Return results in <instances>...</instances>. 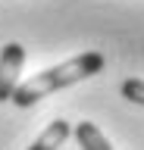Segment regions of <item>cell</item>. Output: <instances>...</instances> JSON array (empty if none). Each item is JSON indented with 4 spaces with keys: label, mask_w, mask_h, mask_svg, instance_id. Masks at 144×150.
Listing matches in <instances>:
<instances>
[{
    "label": "cell",
    "mask_w": 144,
    "mask_h": 150,
    "mask_svg": "<svg viewBox=\"0 0 144 150\" xmlns=\"http://www.w3.org/2000/svg\"><path fill=\"white\" fill-rule=\"evenodd\" d=\"M104 63H106L104 53L88 50V53H78V56H72V59H66V63H60V66H50L44 72L31 75L28 81H19V88L13 91V103L25 110V106L44 100L47 94L60 91V88H69V84H75V81H85V78L97 75L104 69Z\"/></svg>",
    "instance_id": "6da1fadb"
},
{
    "label": "cell",
    "mask_w": 144,
    "mask_h": 150,
    "mask_svg": "<svg viewBox=\"0 0 144 150\" xmlns=\"http://www.w3.org/2000/svg\"><path fill=\"white\" fill-rule=\"evenodd\" d=\"M22 63H25V47L16 41L3 44V50H0V103L13 100V91L19 88Z\"/></svg>",
    "instance_id": "7a4b0ae2"
},
{
    "label": "cell",
    "mask_w": 144,
    "mask_h": 150,
    "mask_svg": "<svg viewBox=\"0 0 144 150\" xmlns=\"http://www.w3.org/2000/svg\"><path fill=\"white\" fill-rule=\"evenodd\" d=\"M69 134H72V125H69L66 119H53L47 128L28 144V150H60L63 144H66Z\"/></svg>",
    "instance_id": "3957f363"
},
{
    "label": "cell",
    "mask_w": 144,
    "mask_h": 150,
    "mask_svg": "<svg viewBox=\"0 0 144 150\" xmlns=\"http://www.w3.org/2000/svg\"><path fill=\"white\" fill-rule=\"evenodd\" d=\"M75 141L82 150H113V144L106 141V134L97 128L94 122H78L75 125Z\"/></svg>",
    "instance_id": "277c9868"
},
{
    "label": "cell",
    "mask_w": 144,
    "mask_h": 150,
    "mask_svg": "<svg viewBox=\"0 0 144 150\" xmlns=\"http://www.w3.org/2000/svg\"><path fill=\"white\" fill-rule=\"evenodd\" d=\"M122 97L144 106V78H125L122 81Z\"/></svg>",
    "instance_id": "5b68a950"
}]
</instances>
